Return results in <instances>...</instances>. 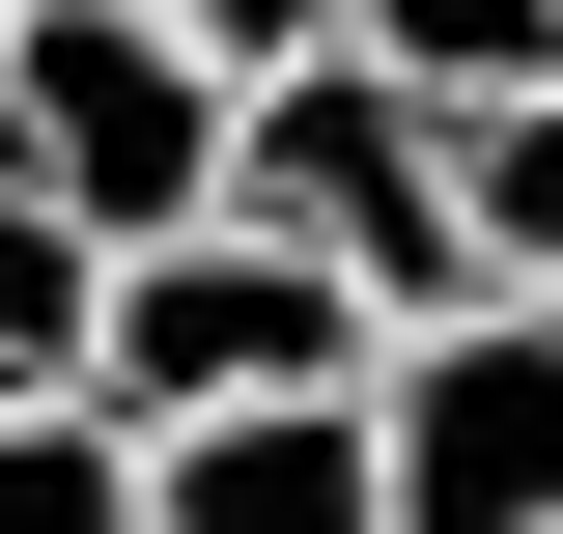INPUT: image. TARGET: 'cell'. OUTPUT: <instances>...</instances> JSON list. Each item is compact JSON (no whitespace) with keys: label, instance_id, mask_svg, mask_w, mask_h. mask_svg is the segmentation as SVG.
I'll return each instance as SVG.
<instances>
[{"label":"cell","instance_id":"cell-1","mask_svg":"<svg viewBox=\"0 0 563 534\" xmlns=\"http://www.w3.org/2000/svg\"><path fill=\"white\" fill-rule=\"evenodd\" d=\"M225 225H282V254H339L366 310H507L479 281V225H451V113H422L395 57H282L254 113H225Z\"/></svg>","mask_w":563,"mask_h":534},{"label":"cell","instance_id":"cell-2","mask_svg":"<svg viewBox=\"0 0 563 534\" xmlns=\"http://www.w3.org/2000/svg\"><path fill=\"white\" fill-rule=\"evenodd\" d=\"M225 113H254V85H225L169 0H29V29H0V169H29V198H85L113 254L225 225Z\"/></svg>","mask_w":563,"mask_h":534},{"label":"cell","instance_id":"cell-3","mask_svg":"<svg viewBox=\"0 0 563 534\" xmlns=\"http://www.w3.org/2000/svg\"><path fill=\"white\" fill-rule=\"evenodd\" d=\"M395 366V310H366L339 254H282V225H169V254H113V366L85 394L169 450V422H282V394H366Z\"/></svg>","mask_w":563,"mask_h":534},{"label":"cell","instance_id":"cell-4","mask_svg":"<svg viewBox=\"0 0 563 534\" xmlns=\"http://www.w3.org/2000/svg\"><path fill=\"white\" fill-rule=\"evenodd\" d=\"M395 534H563V310H422L366 366Z\"/></svg>","mask_w":563,"mask_h":534},{"label":"cell","instance_id":"cell-5","mask_svg":"<svg viewBox=\"0 0 563 534\" xmlns=\"http://www.w3.org/2000/svg\"><path fill=\"white\" fill-rule=\"evenodd\" d=\"M141 534H395V450H366V394L169 422V450H141Z\"/></svg>","mask_w":563,"mask_h":534},{"label":"cell","instance_id":"cell-6","mask_svg":"<svg viewBox=\"0 0 563 534\" xmlns=\"http://www.w3.org/2000/svg\"><path fill=\"white\" fill-rule=\"evenodd\" d=\"M85 366H113V225L0 169V422H29V394H85Z\"/></svg>","mask_w":563,"mask_h":534},{"label":"cell","instance_id":"cell-7","mask_svg":"<svg viewBox=\"0 0 563 534\" xmlns=\"http://www.w3.org/2000/svg\"><path fill=\"white\" fill-rule=\"evenodd\" d=\"M451 225H479V281H507V310H563V85L451 113Z\"/></svg>","mask_w":563,"mask_h":534},{"label":"cell","instance_id":"cell-8","mask_svg":"<svg viewBox=\"0 0 563 534\" xmlns=\"http://www.w3.org/2000/svg\"><path fill=\"white\" fill-rule=\"evenodd\" d=\"M366 57L422 113H507V85H563V0H366Z\"/></svg>","mask_w":563,"mask_h":534},{"label":"cell","instance_id":"cell-9","mask_svg":"<svg viewBox=\"0 0 563 534\" xmlns=\"http://www.w3.org/2000/svg\"><path fill=\"white\" fill-rule=\"evenodd\" d=\"M0 534H141V422L113 394H29L0 422Z\"/></svg>","mask_w":563,"mask_h":534},{"label":"cell","instance_id":"cell-10","mask_svg":"<svg viewBox=\"0 0 563 534\" xmlns=\"http://www.w3.org/2000/svg\"><path fill=\"white\" fill-rule=\"evenodd\" d=\"M169 29H198L225 85H282V57H366V0H169Z\"/></svg>","mask_w":563,"mask_h":534},{"label":"cell","instance_id":"cell-11","mask_svg":"<svg viewBox=\"0 0 563 534\" xmlns=\"http://www.w3.org/2000/svg\"><path fill=\"white\" fill-rule=\"evenodd\" d=\"M0 29H29V0H0Z\"/></svg>","mask_w":563,"mask_h":534}]
</instances>
